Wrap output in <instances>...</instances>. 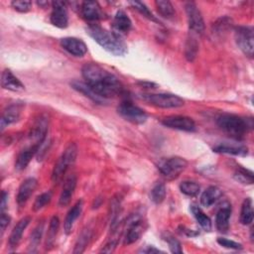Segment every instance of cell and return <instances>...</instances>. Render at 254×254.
<instances>
[{
	"instance_id": "cell-1",
	"label": "cell",
	"mask_w": 254,
	"mask_h": 254,
	"mask_svg": "<svg viewBox=\"0 0 254 254\" xmlns=\"http://www.w3.org/2000/svg\"><path fill=\"white\" fill-rule=\"evenodd\" d=\"M81 74L90 88L103 99L122 95L124 92L120 80L110 71L95 63H88L82 66Z\"/></svg>"
},
{
	"instance_id": "cell-2",
	"label": "cell",
	"mask_w": 254,
	"mask_h": 254,
	"mask_svg": "<svg viewBox=\"0 0 254 254\" xmlns=\"http://www.w3.org/2000/svg\"><path fill=\"white\" fill-rule=\"evenodd\" d=\"M86 33L105 51L120 57L127 53V46L121 37L113 32L107 31L96 24H91L86 28Z\"/></svg>"
},
{
	"instance_id": "cell-3",
	"label": "cell",
	"mask_w": 254,
	"mask_h": 254,
	"mask_svg": "<svg viewBox=\"0 0 254 254\" xmlns=\"http://www.w3.org/2000/svg\"><path fill=\"white\" fill-rule=\"evenodd\" d=\"M218 127L230 137L240 140L253 127L251 118H244L234 114H222L217 117Z\"/></svg>"
},
{
	"instance_id": "cell-4",
	"label": "cell",
	"mask_w": 254,
	"mask_h": 254,
	"mask_svg": "<svg viewBox=\"0 0 254 254\" xmlns=\"http://www.w3.org/2000/svg\"><path fill=\"white\" fill-rule=\"evenodd\" d=\"M77 156V147L74 143H69L62 156L59 158L56 163L53 173H52V181L54 183H59L64 178V174L68 170V168L74 163Z\"/></svg>"
},
{
	"instance_id": "cell-5",
	"label": "cell",
	"mask_w": 254,
	"mask_h": 254,
	"mask_svg": "<svg viewBox=\"0 0 254 254\" xmlns=\"http://www.w3.org/2000/svg\"><path fill=\"white\" fill-rule=\"evenodd\" d=\"M188 167V161L182 157H170L162 159L158 163V169L168 180L177 179Z\"/></svg>"
},
{
	"instance_id": "cell-6",
	"label": "cell",
	"mask_w": 254,
	"mask_h": 254,
	"mask_svg": "<svg viewBox=\"0 0 254 254\" xmlns=\"http://www.w3.org/2000/svg\"><path fill=\"white\" fill-rule=\"evenodd\" d=\"M141 98L149 104L160 108H178L185 104L183 98L172 93H149L143 94Z\"/></svg>"
},
{
	"instance_id": "cell-7",
	"label": "cell",
	"mask_w": 254,
	"mask_h": 254,
	"mask_svg": "<svg viewBox=\"0 0 254 254\" xmlns=\"http://www.w3.org/2000/svg\"><path fill=\"white\" fill-rule=\"evenodd\" d=\"M117 111L125 120L133 124H143L148 118L147 113L139 106L133 104L130 100L122 101L119 104Z\"/></svg>"
},
{
	"instance_id": "cell-8",
	"label": "cell",
	"mask_w": 254,
	"mask_h": 254,
	"mask_svg": "<svg viewBox=\"0 0 254 254\" xmlns=\"http://www.w3.org/2000/svg\"><path fill=\"white\" fill-rule=\"evenodd\" d=\"M235 42L238 48L249 58L253 57L254 36L253 29L249 26H238L235 28Z\"/></svg>"
},
{
	"instance_id": "cell-9",
	"label": "cell",
	"mask_w": 254,
	"mask_h": 254,
	"mask_svg": "<svg viewBox=\"0 0 254 254\" xmlns=\"http://www.w3.org/2000/svg\"><path fill=\"white\" fill-rule=\"evenodd\" d=\"M190 32L193 35H201L204 32V21L202 15L193 2H187L185 5Z\"/></svg>"
},
{
	"instance_id": "cell-10",
	"label": "cell",
	"mask_w": 254,
	"mask_h": 254,
	"mask_svg": "<svg viewBox=\"0 0 254 254\" xmlns=\"http://www.w3.org/2000/svg\"><path fill=\"white\" fill-rule=\"evenodd\" d=\"M162 124L171 129H177L186 132H193L196 130V125L194 121L188 116L182 115H172L165 117L162 120Z\"/></svg>"
},
{
	"instance_id": "cell-11",
	"label": "cell",
	"mask_w": 254,
	"mask_h": 254,
	"mask_svg": "<svg viewBox=\"0 0 254 254\" xmlns=\"http://www.w3.org/2000/svg\"><path fill=\"white\" fill-rule=\"evenodd\" d=\"M52 8L50 16L51 23L61 29L66 28L68 24V17L65 3L63 1H54L52 2Z\"/></svg>"
},
{
	"instance_id": "cell-12",
	"label": "cell",
	"mask_w": 254,
	"mask_h": 254,
	"mask_svg": "<svg viewBox=\"0 0 254 254\" xmlns=\"http://www.w3.org/2000/svg\"><path fill=\"white\" fill-rule=\"evenodd\" d=\"M62 48L73 57H83L87 52V47L83 41L73 37H65L61 40Z\"/></svg>"
},
{
	"instance_id": "cell-13",
	"label": "cell",
	"mask_w": 254,
	"mask_h": 254,
	"mask_svg": "<svg viewBox=\"0 0 254 254\" xmlns=\"http://www.w3.org/2000/svg\"><path fill=\"white\" fill-rule=\"evenodd\" d=\"M145 230V222L140 217H134L129 221L126 234L124 237V244H132L136 242Z\"/></svg>"
},
{
	"instance_id": "cell-14",
	"label": "cell",
	"mask_w": 254,
	"mask_h": 254,
	"mask_svg": "<svg viewBox=\"0 0 254 254\" xmlns=\"http://www.w3.org/2000/svg\"><path fill=\"white\" fill-rule=\"evenodd\" d=\"M80 14L88 22H96L103 18V12L96 1H84L81 3Z\"/></svg>"
},
{
	"instance_id": "cell-15",
	"label": "cell",
	"mask_w": 254,
	"mask_h": 254,
	"mask_svg": "<svg viewBox=\"0 0 254 254\" xmlns=\"http://www.w3.org/2000/svg\"><path fill=\"white\" fill-rule=\"evenodd\" d=\"M38 186V182L35 178H28L22 182L17 193V203L19 206H23L31 197Z\"/></svg>"
},
{
	"instance_id": "cell-16",
	"label": "cell",
	"mask_w": 254,
	"mask_h": 254,
	"mask_svg": "<svg viewBox=\"0 0 254 254\" xmlns=\"http://www.w3.org/2000/svg\"><path fill=\"white\" fill-rule=\"evenodd\" d=\"M230 215H231V205L229 202L225 201L217 210L216 217H215V225L219 232L226 233L228 231Z\"/></svg>"
},
{
	"instance_id": "cell-17",
	"label": "cell",
	"mask_w": 254,
	"mask_h": 254,
	"mask_svg": "<svg viewBox=\"0 0 254 254\" xmlns=\"http://www.w3.org/2000/svg\"><path fill=\"white\" fill-rule=\"evenodd\" d=\"M132 27V22L127 14L123 11H117L113 21H112V29L113 33L118 35L119 37L127 34Z\"/></svg>"
},
{
	"instance_id": "cell-18",
	"label": "cell",
	"mask_w": 254,
	"mask_h": 254,
	"mask_svg": "<svg viewBox=\"0 0 254 254\" xmlns=\"http://www.w3.org/2000/svg\"><path fill=\"white\" fill-rule=\"evenodd\" d=\"M76 176L75 175H69L66 180L64 181L61 195H60V199H59V205L64 207L66 206L69 201L71 200V197L73 195L75 187H76Z\"/></svg>"
},
{
	"instance_id": "cell-19",
	"label": "cell",
	"mask_w": 254,
	"mask_h": 254,
	"mask_svg": "<svg viewBox=\"0 0 254 254\" xmlns=\"http://www.w3.org/2000/svg\"><path fill=\"white\" fill-rule=\"evenodd\" d=\"M39 144H33L25 149H23L19 155L16 158V162H15V169L17 171H22L24 169H26V167L29 165L30 161L32 160V158L37 155L38 149H39Z\"/></svg>"
},
{
	"instance_id": "cell-20",
	"label": "cell",
	"mask_w": 254,
	"mask_h": 254,
	"mask_svg": "<svg viewBox=\"0 0 254 254\" xmlns=\"http://www.w3.org/2000/svg\"><path fill=\"white\" fill-rule=\"evenodd\" d=\"M1 86L4 89H8L11 91H22L25 89L24 84L18 79L13 72L6 68L2 71L1 74Z\"/></svg>"
},
{
	"instance_id": "cell-21",
	"label": "cell",
	"mask_w": 254,
	"mask_h": 254,
	"mask_svg": "<svg viewBox=\"0 0 254 254\" xmlns=\"http://www.w3.org/2000/svg\"><path fill=\"white\" fill-rule=\"evenodd\" d=\"M21 110H22V107L19 104H11L3 110L2 116H1V122H0L1 131H3L6 126L12 123H15L19 120L21 115Z\"/></svg>"
},
{
	"instance_id": "cell-22",
	"label": "cell",
	"mask_w": 254,
	"mask_h": 254,
	"mask_svg": "<svg viewBox=\"0 0 254 254\" xmlns=\"http://www.w3.org/2000/svg\"><path fill=\"white\" fill-rule=\"evenodd\" d=\"M82 207H83V200L79 199L68 210V212H67V214H66V216L64 218V232L66 234H69L72 231L73 225H74L76 219L81 214Z\"/></svg>"
},
{
	"instance_id": "cell-23",
	"label": "cell",
	"mask_w": 254,
	"mask_h": 254,
	"mask_svg": "<svg viewBox=\"0 0 254 254\" xmlns=\"http://www.w3.org/2000/svg\"><path fill=\"white\" fill-rule=\"evenodd\" d=\"M30 222H31V217L25 216L22 219H20L18 223L15 225L9 237V246L11 248H16L19 245L22 239V235Z\"/></svg>"
},
{
	"instance_id": "cell-24",
	"label": "cell",
	"mask_w": 254,
	"mask_h": 254,
	"mask_svg": "<svg viewBox=\"0 0 254 254\" xmlns=\"http://www.w3.org/2000/svg\"><path fill=\"white\" fill-rule=\"evenodd\" d=\"M47 132H48V119L47 117L41 116L35 124L33 125L31 131H30V138L35 140L36 143H41L47 138Z\"/></svg>"
},
{
	"instance_id": "cell-25",
	"label": "cell",
	"mask_w": 254,
	"mask_h": 254,
	"mask_svg": "<svg viewBox=\"0 0 254 254\" xmlns=\"http://www.w3.org/2000/svg\"><path fill=\"white\" fill-rule=\"evenodd\" d=\"M222 195V191L219 188L210 186L200 195V203L204 207H208L215 203Z\"/></svg>"
},
{
	"instance_id": "cell-26",
	"label": "cell",
	"mask_w": 254,
	"mask_h": 254,
	"mask_svg": "<svg viewBox=\"0 0 254 254\" xmlns=\"http://www.w3.org/2000/svg\"><path fill=\"white\" fill-rule=\"evenodd\" d=\"M216 153L229 154L234 156H246L248 154V148L243 145H232V144H220L213 148Z\"/></svg>"
},
{
	"instance_id": "cell-27",
	"label": "cell",
	"mask_w": 254,
	"mask_h": 254,
	"mask_svg": "<svg viewBox=\"0 0 254 254\" xmlns=\"http://www.w3.org/2000/svg\"><path fill=\"white\" fill-rule=\"evenodd\" d=\"M70 84H71V86H72L75 90H77L78 92L82 93L83 95H85L86 97H88L89 99H91L92 101H94V102H96V103H100V104L103 103V102H105V99H103L102 97L98 96V95L90 88V86H89L86 82L75 80V81H72Z\"/></svg>"
},
{
	"instance_id": "cell-28",
	"label": "cell",
	"mask_w": 254,
	"mask_h": 254,
	"mask_svg": "<svg viewBox=\"0 0 254 254\" xmlns=\"http://www.w3.org/2000/svg\"><path fill=\"white\" fill-rule=\"evenodd\" d=\"M197 52H198V43L196 41L195 35L190 33L186 41L185 57L189 62H193L197 56Z\"/></svg>"
},
{
	"instance_id": "cell-29",
	"label": "cell",
	"mask_w": 254,
	"mask_h": 254,
	"mask_svg": "<svg viewBox=\"0 0 254 254\" xmlns=\"http://www.w3.org/2000/svg\"><path fill=\"white\" fill-rule=\"evenodd\" d=\"M190 210L195 217L196 221L198 224L201 226V228L205 231H210L211 230V220L210 218L201 210L200 207H198L196 204H191L190 205Z\"/></svg>"
},
{
	"instance_id": "cell-30",
	"label": "cell",
	"mask_w": 254,
	"mask_h": 254,
	"mask_svg": "<svg viewBox=\"0 0 254 254\" xmlns=\"http://www.w3.org/2000/svg\"><path fill=\"white\" fill-rule=\"evenodd\" d=\"M253 204L251 198L247 197L244 199L242 206H241V212H240V222L243 225L251 224L253 221Z\"/></svg>"
},
{
	"instance_id": "cell-31",
	"label": "cell",
	"mask_w": 254,
	"mask_h": 254,
	"mask_svg": "<svg viewBox=\"0 0 254 254\" xmlns=\"http://www.w3.org/2000/svg\"><path fill=\"white\" fill-rule=\"evenodd\" d=\"M44 221L42 220L41 222L38 223V225L34 228L33 232L31 233V237H30V243H29V248L28 251L29 252H36L37 248L41 242L42 239V235H43V231H44Z\"/></svg>"
},
{
	"instance_id": "cell-32",
	"label": "cell",
	"mask_w": 254,
	"mask_h": 254,
	"mask_svg": "<svg viewBox=\"0 0 254 254\" xmlns=\"http://www.w3.org/2000/svg\"><path fill=\"white\" fill-rule=\"evenodd\" d=\"M60 227V219L58 216L54 215L51 220H50V225L48 229V234H47V239H46V248L49 249L54 245V242L56 240L58 230Z\"/></svg>"
},
{
	"instance_id": "cell-33",
	"label": "cell",
	"mask_w": 254,
	"mask_h": 254,
	"mask_svg": "<svg viewBox=\"0 0 254 254\" xmlns=\"http://www.w3.org/2000/svg\"><path fill=\"white\" fill-rule=\"evenodd\" d=\"M156 4V8L158 10V13L167 19H172L175 17L176 15V11L174 6L172 5V3L170 1L167 0H157L155 2Z\"/></svg>"
},
{
	"instance_id": "cell-34",
	"label": "cell",
	"mask_w": 254,
	"mask_h": 254,
	"mask_svg": "<svg viewBox=\"0 0 254 254\" xmlns=\"http://www.w3.org/2000/svg\"><path fill=\"white\" fill-rule=\"evenodd\" d=\"M234 179L243 184V185H252L253 184V173L245 168L238 167L233 175Z\"/></svg>"
},
{
	"instance_id": "cell-35",
	"label": "cell",
	"mask_w": 254,
	"mask_h": 254,
	"mask_svg": "<svg viewBox=\"0 0 254 254\" xmlns=\"http://www.w3.org/2000/svg\"><path fill=\"white\" fill-rule=\"evenodd\" d=\"M181 191L188 196H195L200 190V187L197 183L192 181H184L180 185Z\"/></svg>"
},
{
	"instance_id": "cell-36",
	"label": "cell",
	"mask_w": 254,
	"mask_h": 254,
	"mask_svg": "<svg viewBox=\"0 0 254 254\" xmlns=\"http://www.w3.org/2000/svg\"><path fill=\"white\" fill-rule=\"evenodd\" d=\"M166 193H167L166 186L163 183H158L156 186H154V188L151 190V199L154 203L160 204L161 202L164 201L166 197Z\"/></svg>"
},
{
	"instance_id": "cell-37",
	"label": "cell",
	"mask_w": 254,
	"mask_h": 254,
	"mask_svg": "<svg viewBox=\"0 0 254 254\" xmlns=\"http://www.w3.org/2000/svg\"><path fill=\"white\" fill-rule=\"evenodd\" d=\"M89 238H90V230L84 229L81 232V234L78 236V239L73 249V253H82L88 244Z\"/></svg>"
},
{
	"instance_id": "cell-38",
	"label": "cell",
	"mask_w": 254,
	"mask_h": 254,
	"mask_svg": "<svg viewBox=\"0 0 254 254\" xmlns=\"http://www.w3.org/2000/svg\"><path fill=\"white\" fill-rule=\"evenodd\" d=\"M129 3H130V5H132V7L134 9H136L140 14H142L143 16L148 18L149 20H152L154 22H158L156 17L152 14V12L149 10V8L143 2H140V1H130Z\"/></svg>"
},
{
	"instance_id": "cell-39",
	"label": "cell",
	"mask_w": 254,
	"mask_h": 254,
	"mask_svg": "<svg viewBox=\"0 0 254 254\" xmlns=\"http://www.w3.org/2000/svg\"><path fill=\"white\" fill-rule=\"evenodd\" d=\"M164 239L167 241V243L169 245V248H170L172 253H176V254L183 253V249H182L180 241L178 239H176L172 234L165 233Z\"/></svg>"
},
{
	"instance_id": "cell-40",
	"label": "cell",
	"mask_w": 254,
	"mask_h": 254,
	"mask_svg": "<svg viewBox=\"0 0 254 254\" xmlns=\"http://www.w3.org/2000/svg\"><path fill=\"white\" fill-rule=\"evenodd\" d=\"M51 198H52V193H51L50 191L41 193V194L38 195L37 198L35 199L34 204H33V209H34L35 211H38V210L42 209L44 206H46V205L50 202Z\"/></svg>"
},
{
	"instance_id": "cell-41",
	"label": "cell",
	"mask_w": 254,
	"mask_h": 254,
	"mask_svg": "<svg viewBox=\"0 0 254 254\" xmlns=\"http://www.w3.org/2000/svg\"><path fill=\"white\" fill-rule=\"evenodd\" d=\"M11 5L16 11L21 13H26L31 9L32 2L27 0H15V1H12Z\"/></svg>"
},
{
	"instance_id": "cell-42",
	"label": "cell",
	"mask_w": 254,
	"mask_h": 254,
	"mask_svg": "<svg viewBox=\"0 0 254 254\" xmlns=\"http://www.w3.org/2000/svg\"><path fill=\"white\" fill-rule=\"evenodd\" d=\"M217 243L224 247V248H228V249H234V250H239V249H242V245L238 242H235L233 240H229L227 238H222V237H219L217 238Z\"/></svg>"
},
{
	"instance_id": "cell-43",
	"label": "cell",
	"mask_w": 254,
	"mask_h": 254,
	"mask_svg": "<svg viewBox=\"0 0 254 254\" xmlns=\"http://www.w3.org/2000/svg\"><path fill=\"white\" fill-rule=\"evenodd\" d=\"M50 146H51V141L48 138H46L44 141H42L39 144V149H38V152H37V155H36L39 161L43 160V158L45 157V155L49 151Z\"/></svg>"
},
{
	"instance_id": "cell-44",
	"label": "cell",
	"mask_w": 254,
	"mask_h": 254,
	"mask_svg": "<svg viewBox=\"0 0 254 254\" xmlns=\"http://www.w3.org/2000/svg\"><path fill=\"white\" fill-rule=\"evenodd\" d=\"M10 216L8 214H6L4 211L1 212V218H0V225H1V235L4 233V231L6 230L7 226L10 223Z\"/></svg>"
},
{
	"instance_id": "cell-45",
	"label": "cell",
	"mask_w": 254,
	"mask_h": 254,
	"mask_svg": "<svg viewBox=\"0 0 254 254\" xmlns=\"http://www.w3.org/2000/svg\"><path fill=\"white\" fill-rule=\"evenodd\" d=\"M180 232H182V233H184V234H186L187 236H190V237H192V236H196V235H198L199 233L198 232H195L194 230H191V229H189V228H187V227H185V226H180Z\"/></svg>"
},
{
	"instance_id": "cell-46",
	"label": "cell",
	"mask_w": 254,
	"mask_h": 254,
	"mask_svg": "<svg viewBox=\"0 0 254 254\" xmlns=\"http://www.w3.org/2000/svg\"><path fill=\"white\" fill-rule=\"evenodd\" d=\"M7 200H8V193L3 190L2 191V195H1V212L4 211L5 207H6V204H7Z\"/></svg>"
},
{
	"instance_id": "cell-47",
	"label": "cell",
	"mask_w": 254,
	"mask_h": 254,
	"mask_svg": "<svg viewBox=\"0 0 254 254\" xmlns=\"http://www.w3.org/2000/svg\"><path fill=\"white\" fill-rule=\"evenodd\" d=\"M142 252H144V253H163V251L155 248L154 246H148L146 249H143Z\"/></svg>"
},
{
	"instance_id": "cell-48",
	"label": "cell",
	"mask_w": 254,
	"mask_h": 254,
	"mask_svg": "<svg viewBox=\"0 0 254 254\" xmlns=\"http://www.w3.org/2000/svg\"><path fill=\"white\" fill-rule=\"evenodd\" d=\"M139 84H141L142 86H144V87H146V88H154L153 86H156L155 83H153V82H147V81L139 82Z\"/></svg>"
},
{
	"instance_id": "cell-49",
	"label": "cell",
	"mask_w": 254,
	"mask_h": 254,
	"mask_svg": "<svg viewBox=\"0 0 254 254\" xmlns=\"http://www.w3.org/2000/svg\"><path fill=\"white\" fill-rule=\"evenodd\" d=\"M37 4L39 6H44V5H48V2H43V1H40V2H37Z\"/></svg>"
}]
</instances>
